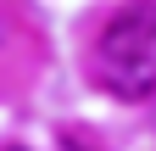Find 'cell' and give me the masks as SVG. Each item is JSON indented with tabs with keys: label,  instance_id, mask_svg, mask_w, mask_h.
<instances>
[{
	"label": "cell",
	"instance_id": "1",
	"mask_svg": "<svg viewBox=\"0 0 156 151\" xmlns=\"http://www.w3.org/2000/svg\"><path fill=\"white\" fill-rule=\"evenodd\" d=\"M151 45H156V0H140L106 23L101 62H134V56H151Z\"/></svg>",
	"mask_w": 156,
	"mask_h": 151
},
{
	"label": "cell",
	"instance_id": "4",
	"mask_svg": "<svg viewBox=\"0 0 156 151\" xmlns=\"http://www.w3.org/2000/svg\"><path fill=\"white\" fill-rule=\"evenodd\" d=\"M6 151H28V145H6Z\"/></svg>",
	"mask_w": 156,
	"mask_h": 151
},
{
	"label": "cell",
	"instance_id": "3",
	"mask_svg": "<svg viewBox=\"0 0 156 151\" xmlns=\"http://www.w3.org/2000/svg\"><path fill=\"white\" fill-rule=\"evenodd\" d=\"M62 151H84V145H78V140H62Z\"/></svg>",
	"mask_w": 156,
	"mask_h": 151
},
{
	"label": "cell",
	"instance_id": "5",
	"mask_svg": "<svg viewBox=\"0 0 156 151\" xmlns=\"http://www.w3.org/2000/svg\"><path fill=\"white\" fill-rule=\"evenodd\" d=\"M0 39H6V28H0Z\"/></svg>",
	"mask_w": 156,
	"mask_h": 151
},
{
	"label": "cell",
	"instance_id": "2",
	"mask_svg": "<svg viewBox=\"0 0 156 151\" xmlns=\"http://www.w3.org/2000/svg\"><path fill=\"white\" fill-rule=\"evenodd\" d=\"M101 84L117 90V95H128V101H140L156 90V62L151 56H134V62H101Z\"/></svg>",
	"mask_w": 156,
	"mask_h": 151
}]
</instances>
